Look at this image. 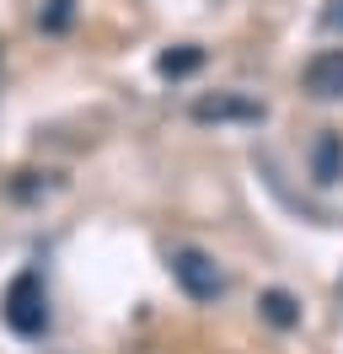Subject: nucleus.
I'll use <instances>...</instances> for the list:
<instances>
[{
	"instance_id": "7",
	"label": "nucleus",
	"mask_w": 343,
	"mask_h": 354,
	"mask_svg": "<svg viewBox=\"0 0 343 354\" xmlns=\"http://www.w3.org/2000/svg\"><path fill=\"white\" fill-rule=\"evenodd\" d=\"M156 65H161V75H172V81H177V75H193V70L204 65V48H198V44H177V48H167Z\"/></svg>"
},
{
	"instance_id": "8",
	"label": "nucleus",
	"mask_w": 343,
	"mask_h": 354,
	"mask_svg": "<svg viewBox=\"0 0 343 354\" xmlns=\"http://www.w3.org/2000/svg\"><path fill=\"white\" fill-rule=\"evenodd\" d=\"M70 17H75V0H48V11L38 17V27H43V32H64Z\"/></svg>"
},
{
	"instance_id": "1",
	"label": "nucleus",
	"mask_w": 343,
	"mask_h": 354,
	"mask_svg": "<svg viewBox=\"0 0 343 354\" xmlns=\"http://www.w3.org/2000/svg\"><path fill=\"white\" fill-rule=\"evenodd\" d=\"M0 317H6V328L17 333V338H43V328H48V295H43V279L33 268H21L17 279L6 285Z\"/></svg>"
},
{
	"instance_id": "9",
	"label": "nucleus",
	"mask_w": 343,
	"mask_h": 354,
	"mask_svg": "<svg viewBox=\"0 0 343 354\" xmlns=\"http://www.w3.org/2000/svg\"><path fill=\"white\" fill-rule=\"evenodd\" d=\"M322 27H327V32H343V0H333V6L322 11Z\"/></svg>"
},
{
	"instance_id": "3",
	"label": "nucleus",
	"mask_w": 343,
	"mask_h": 354,
	"mask_svg": "<svg viewBox=\"0 0 343 354\" xmlns=\"http://www.w3.org/2000/svg\"><path fill=\"white\" fill-rule=\"evenodd\" d=\"M193 124H263V102L257 97H241V91H210L193 102Z\"/></svg>"
},
{
	"instance_id": "2",
	"label": "nucleus",
	"mask_w": 343,
	"mask_h": 354,
	"mask_svg": "<svg viewBox=\"0 0 343 354\" xmlns=\"http://www.w3.org/2000/svg\"><path fill=\"white\" fill-rule=\"evenodd\" d=\"M172 279L183 285L188 301H220V295H225V274H220L214 258L198 252V247H177V252H172Z\"/></svg>"
},
{
	"instance_id": "6",
	"label": "nucleus",
	"mask_w": 343,
	"mask_h": 354,
	"mask_svg": "<svg viewBox=\"0 0 343 354\" xmlns=\"http://www.w3.org/2000/svg\"><path fill=\"white\" fill-rule=\"evenodd\" d=\"M311 172H317V183H338L343 177V134H322L317 145H311Z\"/></svg>"
},
{
	"instance_id": "5",
	"label": "nucleus",
	"mask_w": 343,
	"mask_h": 354,
	"mask_svg": "<svg viewBox=\"0 0 343 354\" xmlns=\"http://www.w3.org/2000/svg\"><path fill=\"white\" fill-rule=\"evenodd\" d=\"M257 311H263V322L279 328V333L300 328V301L290 295V290H263V295H257Z\"/></svg>"
},
{
	"instance_id": "4",
	"label": "nucleus",
	"mask_w": 343,
	"mask_h": 354,
	"mask_svg": "<svg viewBox=\"0 0 343 354\" xmlns=\"http://www.w3.org/2000/svg\"><path fill=\"white\" fill-rule=\"evenodd\" d=\"M300 86H306V97H317V102H338L343 97V48L311 54L306 70H300Z\"/></svg>"
}]
</instances>
